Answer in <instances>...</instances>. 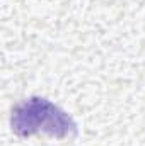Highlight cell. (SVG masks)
<instances>
[{
	"mask_svg": "<svg viewBox=\"0 0 145 146\" xmlns=\"http://www.w3.org/2000/svg\"><path fill=\"white\" fill-rule=\"evenodd\" d=\"M10 126L21 138L44 133L63 139L73 138L79 133L72 115L44 97H29L15 104L10 112Z\"/></svg>",
	"mask_w": 145,
	"mask_h": 146,
	"instance_id": "6da1fadb",
	"label": "cell"
}]
</instances>
